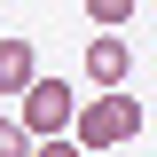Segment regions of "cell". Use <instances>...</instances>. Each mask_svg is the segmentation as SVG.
Returning a JSON list of instances; mask_svg holds the SVG:
<instances>
[{
  "label": "cell",
  "instance_id": "cell-7",
  "mask_svg": "<svg viewBox=\"0 0 157 157\" xmlns=\"http://www.w3.org/2000/svg\"><path fill=\"white\" fill-rule=\"evenodd\" d=\"M24 149H32V134H24L16 118H0V157H24Z\"/></svg>",
  "mask_w": 157,
  "mask_h": 157
},
{
  "label": "cell",
  "instance_id": "cell-6",
  "mask_svg": "<svg viewBox=\"0 0 157 157\" xmlns=\"http://www.w3.org/2000/svg\"><path fill=\"white\" fill-rule=\"evenodd\" d=\"M24 157H86V149H78L71 134H39V141H32V149H24Z\"/></svg>",
  "mask_w": 157,
  "mask_h": 157
},
{
  "label": "cell",
  "instance_id": "cell-1",
  "mask_svg": "<svg viewBox=\"0 0 157 157\" xmlns=\"http://www.w3.org/2000/svg\"><path fill=\"white\" fill-rule=\"evenodd\" d=\"M141 134V102L126 94V86H102L94 102H78L71 110V141L86 157H102V149H118V141H134Z\"/></svg>",
  "mask_w": 157,
  "mask_h": 157
},
{
  "label": "cell",
  "instance_id": "cell-5",
  "mask_svg": "<svg viewBox=\"0 0 157 157\" xmlns=\"http://www.w3.org/2000/svg\"><path fill=\"white\" fill-rule=\"evenodd\" d=\"M134 8H141V0H86V24H94V32H126Z\"/></svg>",
  "mask_w": 157,
  "mask_h": 157
},
{
  "label": "cell",
  "instance_id": "cell-2",
  "mask_svg": "<svg viewBox=\"0 0 157 157\" xmlns=\"http://www.w3.org/2000/svg\"><path fill=\"white\" fill-rule=\"evenodd\" d=\"M16 102H24V110H16V126H24L32 141H39V134H71V110H78V94L63 86V78H39V71H32Z\"/></svg>",
  "mask_w": 157,
  "mask_h": 157
},
{
  "label": "cell",
  "instance_id": "cell-4",
  "mask_svg": "<svg viewBox=\"0 0 157 157\" xmlns=\"http://www.w3.org/2000/svg\"><path fill=\"white\" fill-rule=\"evenodd\" d=\"M39 71V55H32V39L24 32H8L0 39V94H24V78Z\"/></svg>",
  "mask_w": 157,
  "mask_h": 157
},
{
  "label": "cell",
  "instance_id": "cell-3",
  "mask_svg": "<svg viewBox=\"0 0 157 157\" xmlns=\"http://www.w3.org/2000/svg\"><path fill=\"white\" fill-rule=\"evenodd\" d=\"M86 78H94V86H126V78H134L126 32H94V39H86Z\"/></svg>",
  "mask_w": 157,
  "mask_h": 157
}]
</instances>
